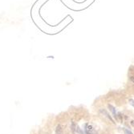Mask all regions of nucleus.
<instances>
[{"mask_svg": "<svg viewBox=\"0 0 134 134\" xmlns=\"http://www.w3.org/2000/svg\"><path fill=\"white\" fill-rule=\"evenodd\" d=\"M125 132H126L127 134H132V133H131L129 131H128V130H125Z\"/></svg>", "mask_w": 134, "mask_h": 134, "instance_id": "nucleus-2", "label": "nucleus"}, {"mask_svg": "<svg viewBox=\"0 0 134 134\" xmlns=\"http://www.w3.org/2000/svg\"><path fill=\"white\" fill-rule=\"evenodd\" d=\"M129 102H130V104H132V105L134 106V101H133L132 100H129Z\"/></svg>", "mask_w": 134, "mask_h": 134, "instance_id": "nucleus-1", "label": "nucleus"}]
</instances>
